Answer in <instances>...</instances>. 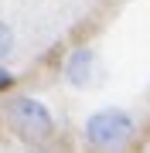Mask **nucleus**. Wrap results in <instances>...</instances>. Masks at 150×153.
I'll use <instances>...</instances> for the list:
<instances>
[{
	"label": "nucleus",
	"mask_w": 150,
	"mask_h": 153,
	"mask_svg": "<svg viewBox=\"0 0 150 153\" xmlns=\"http://www.w3.org/2000/svg\"><path fill=\"white\" fill-rule=\"evenodd\" d=\"M14 44H17V38H14V27L4 21V17H0V61L14 55Z\"/></svg>",
	"instance_id": "20e7f679"
},
{
	"label": "nucleus",
	"mask_w": 150,
	"mask_h": 153,
	"mask_svg": "<svg viewBox=\"0 0 150 153\" xmlns=\"http://www.w3.org/2000/svg\"><path fill=\"white\" fill-rule=\"evenodd\" d=\"M10 85H14V75H10V71H7L4 65H0V92H7Z\"/></svg>",
	"instance_id": "39448f33"
},
{
	"label": "nucleus",
	"mask_w": 150,
	"mask_h": 153,
	"mask_svg": "<svg viewBox=\"0 0 150 153\" xmlns=\"http://www.w3.org/2000/svg\"><path fill=\"white\" fill-rule=\"evenodd\" d=\"M137 136V119L126 109H99L85 119V143L96 150H119Z\"/></svg>",
	"instance_id": "f257e3e1"
},
{
	"label": "nucleus",
	"mask_w": 150,
	"mask_h": 153,
	"mask_svg": "<svg viewBox=\"0 0 150 153\" xmlns=\"http://www.w3.org/2000/svg\"><path fill=\"white\" fill-rule=\"evenodd\" d=\"M7 123L14 126L17 136L28 140V143H41V140L55 136V116L34 95H14L7 102Z\"/></svg>",
	"instance_id": "f03ea898"
},
{
	"label": "nucleus",
	"mask_w": 150,
	"mask_h": 153,
	"mask_svg": "<svg viewBox=\"0 0 150 153\" xmlns=\"http://www.w3.org/2000/svg\"><path fill=\"white\" fill-rule=\"evenodd\" d=\"M92 68H96V51L92 48H75L72 55L65 58V82H72L75 88L92 82Z\"/></svg>",
	"instance_id": "7ed1b4c3"
}]
</instances>
